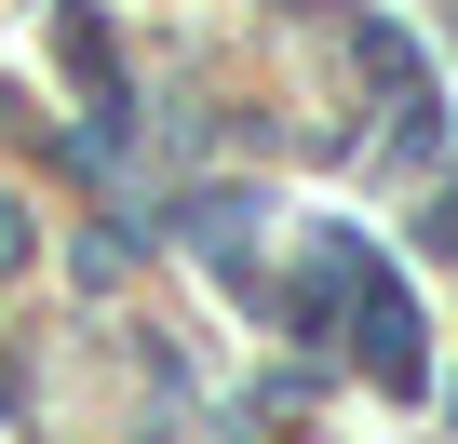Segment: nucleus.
<instances>
[{"mask_svg": "<svg viewBox=\"0 0 458 444\" xmlns=\"http://www.w3.org/2000/svg\"><path fill=\"white\" fill-rule=\"evenodd\" d=\"M324 297L351 310V350H364V364H377L391 390H418V377H431V350H418V310H404V283H391V270H377V256H364L351 230H324Z\"/></svg>", "mask_w": 458, "mask_h": 444, "instance_id": "obj_1", "label": "nucleus"}, {"mask_svg": "<svg viewBox=\"0 0 458 444\" xmlns=\"http://www.w3.org/2000/svg\"><path fill=\"white\" fill-rule=\"evenodd\" d=\"M431 256H458V188H445V202H431Z\"/></svg>", "mask_w": 458, "mask_h": 444, "instance_id": "obj_2", "label": "nucleus"}]
</instances>
